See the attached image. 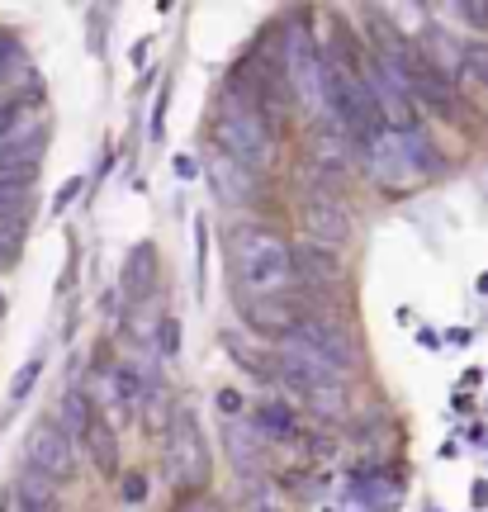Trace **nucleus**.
Instances as JSON below:
<instances>
[{"instance_id":"1","label":"nucleus","mask_w":488,"mask_h":512,"mask_svg":"<svg viewBox=\"0 0 488 512\" xmlns=\"http://www.w3.org/2000/svg\"><path fill=\"white\" fill-rule=\"evenodd\" d=\"M228 275L237 299H275L294 290V247L261 223H237L228 233Z\"/></svg>"},{"instance_id":"2","label":"nucleus","mask_w":488,"mask_h":512,"mask_svg":"<svg viewBox=\"0 0 488 512\" xmlns=\"http://www.w3.org/2000/svg\"><path fill=\"white\" fill-rule=\"evenodd\" d=\"M218 152L242 166H252V171H261V166L271 162L275 124L247 95H228L223 100V110H218Z\"/></svg>"},{"instance_id":"3","label":"nucleus","mask_w":488,"mask_h":512,"mask_svg":"<svg viewBox=\"0 0 488 512\" xmlns=\"http://www.w3.org/2000/svg\"><path fill=\"white\" fill-rule=\"evenodd\" d=\"M162 470L176 489H204L209 479V446L190 403H176L162 427Z\"/></svg>"},{"instance_id":"4","label":"nucleus","mask_w":488,"mask_h":512,"mask_svg":"<svg viewBox=\"0 0 488 512\" xmlns=\"http://www.w3.org/2000/svg\"><path fill=\"white\" fill-rule=\"evenodd\" d=\"M280 67H285V81H290L294 100L304 110H323V53L313 43V29L308 24H285V43H280Z\"/></svg>"},{"instance_id":"5","label":"nucleus","mask_w":488,"mask_h":512,"mask_svg":"<svg viewBox=\"0 0 488 512\" xmlns=\"http://www.w3.org/2000/svg\"><path fill=\"white\" fill-rule=\"evenodd\" d=\"M24 456H29V470H38L43 479H53L57 489L76 479V441L57 427V418H43L29 427Z\"/></svg>"},{"instance_id":"6","label":"nucleus","mask_w":488,"mask_h":512,"mask_svg":"<svg viewBox=\"0 0 488 512\" xmlns=\"http://www.w3.org/2000/svg\"><path fill=\"white\" fill-rule=\"evenodd\" d=\"M304 233L308 242H323V247H342L351 238V209L342 204V195H332L323 185H313L304 195Z\"/></svg>"},{"instance_id":"7","label":"nucleus","mask_w":488,"mask_h":512,"mask_svg":"<svg viewBox=\"0 0 488 512\" xmlns=\"http://www.w3.org/2000/svg\"><path fill=\"white\" fill-rule=\"evenodd\" d=\"M365 152V166H370V176L380 185H408L417 176L413 157H408V147H403V138L398 133H380L370 147H361Z\"/></svg>"},{"instance_id":"8","label":"nucleus","mask_w":488,"mask_h":512,"mask_svg":"<svg viewBox=\"0 0 488 512\" xmlns=\"http://www.w3.org/2000/svg\"><path fill=\"white\" fill-rule=\"evenodd\" d=\"M342 280V256L337 247H323V242H299L294 247V285H304V290H327V285H337Z\"/></svg>"},{"instance_id":"9","label":"nucleus","mask_w":488,"mask_h":512,"mask_svg":"<svg viewBox=\"0 0 488 512\" xmlns=\"http://www.w3.org/2000/svg\"><path fill=\"white\" fill-rule=\"evenodd\" d=\"M15 512H62V494H57L53 479H43L38 470H19L15 489H10V498H5Z\"/></svg>"},{"instance_id":"10","label":"nucleus","mask_w":488,"mask_h":512,"mask_svg":"<svg viewBox=\"0 0 488 512\" xmlns=\"http://www.w3.org/2000/svg\"><path fill=\"white\" fill-rule=\"evenodd\" d=\"M214 190H218V200L228 204V209H247L252 195H256V171L218 152L214 157Z\"/></svg>"},{"instance_id":"11","label":"nucleus","mask_w":488,"mask_h":512,"mask_svg":"<svg viewBox=\"0 0 488 512\" xmlns=\"http://www.w3.org/2000/svg\"><path fill=\"white\" fill-rule=\"evenodd\" d=\"M261 456H266V441L256 432V422H228V460H233L237 475L256 479L261 475Z\"/></svg>"},{"instance_id":"12","label":"nucleus","mask_w":488,"mask_h":512,"mask_svg":"<svg viewBox=\"0 0 488 512\" xmlns=\"http://www.w3.org/2000/svg\"><path fill=\"white\" fill-rule=\"evenodd\" d=\"M43 152H48V128L43 124L15 128V133L0 143V171H24V166H38Z\"/></svg>"},{"instance_id":"13","label":"nucleus","mask_w":488,"mask_h":512,"mask_svg":"<svg viewBox=\"0 0 488 512\" xmlns=\"http://www.w3.org/2000/svg\"><path fill=\"white\" fill-rule=\"evenodd\" d=\"M147 389H152L147 366H138V361H119V366H114V408H119V418H133V413L143 408Z\"/></svg>"},{"instance_id":"14","label":"nucleus","mask_w":488,"mask_h":512,"mask_svg":"<svg viewBox=\"0 0 488 512\" xmlns=\"http://www.w3.org/2000/svg\"><path fill=\"white\" fill-rule=\"evenodd\" d=\"M95 418H100V413H95V403H91V394H86V389H67V394H62V408H57V427H62V432H67L76 446L86 441V432H91Z\"/></svg>"},{"instance_id":"15","label":"nucleus","mask_w":488,"mask_h":512,"mask_svg":"<svg viewBox=\"0 0 488 512\" xmlns=\"http://www.w3.org/2000/svg\"><path fill=\"white\" fill-rule=\"evenodd\" d=\"M119 280H124L128 299H143L152 285H157V252H152V242H138L133 252H128L124 271H119Z\"/></svg>"},{"instance_id":"16","label":"nucleus","mask_w":488,"mask_h":512,"mask_svg":"<svg viewBox=\"0 0 488 512\" xmlns=\"http://www.w3.org/2000/svg\"><path fill=\"white\" fill-rule=\"evenodd\" d=\"M256 432L271 441H294L299 437V418H294V408L285 399H266L256 403Z\"/></svg>"},{"instance_id":"17","label":"nucleus","mask_w":488,"mask_h":512,"mask_svg":"<svg viewBox=\"0 0 488 512\" xmlns=\"http://www.w3.org/2000/svg\"><path fill=\"white\" fill-rule=\"evenodd\" d=\"M81 446L91 451L95 470H100L105 479L119 475V441H114V427H109L105 418H95V422H91V432H86V441H81Z\"/></svg>"},{"instance_id":"18","label":"nucleus","mask_w":488,"mask_h":512,"mask_svg":"<svg viewBox=\"0 0 488 512\" xmlns=\"http://www.w3.org/2000/svg\"><path fill=\"white\" fill-rule=\"evenodd\" d=\"M29 209H34V195H29V190H5V185H0V233L19 238V228L29 223Z\"/></svg>"},{"instance_id":"19","label":"nucleus","mask_w":488,"mask_h":512,"mask_svg":"<svg viewBox=\"0 0 488 512\" xmlns=\"http://www.w3.org/2000/svg\"><path fill=\"white\" fill-rule=\"evenodd\" d=\"M460 67H465V76H474L479 86L488 91V43H460Z\"/></svg>"},{"instance_id":"20","label":"nucleus","mask_w":488,"mask_h":512,"mask_svg":"<svg viewBox=\"0 0 488 512\" xmlns=\"http://www.w3.org/2000/svg\"><path fill=\"white\" fill-rule=\"evenodd\" d=\"M38 370H43V356H29V361L19 366L15 384H10V403H24V399H29V389H34V380H38Z\"/></svg>"},{"instance_id":"21","label":"nucleus","mask_w":488,"mask_h":512,"mask_svg":"<svg viewBox=\"0 0 488 512\" xmlns=\"http://www.w3.org/2000/svg\"><path fill=\"white\" fill-rule=\"evenodd\" d=\"M247 512H285V508H280V498L271 494V484H252V489H247Z\"/></svg>"},{"instance_id":"22","label":"nucleus","mask_w":488,"mask_h":512,"mask_svg":"<svg viewBox=\"0 0 488 512\" xmlns=\"http://www.w3.org/2000/svg\"><path fill=\"white\" fill-rule=\"evenodd\" d=\"M455 19H465L470 29H488V5H474V0H460V5H451Z\"/></svg>"},{"instance_id":"23","label":"nucleus","mask_w":488,"mask_h":512,"mask_svg":"<svg viewBox=\"0 0 488 512\" xmlns=\"http://www.w3.org/2000/svg\"><path fill=\"white\" fill-rule=\"evenodd\" d=\"M19 114H24V105H19V100H5V105H0V143H5V138L19 128Z\"/></svg>"},{"instance_id":"24","label":"nucleus","mask_w":488,"mask_h":512,"mask_svg":"<svg viewBox=\"0 0 488 512\" xmlns=\"http://www.w3.org/2000/svg\"><path fill=\"white\" fill-rule=\"evenodd\" d=\"M176 351H181V323H176V318H166L162 323V356L171 361Z\"/></svg>"},{"instance_id":"25","label":"nucleus","mask_w":488,"mask_h":512,"mask_svg":"<svg viewBox=\"0 0 488 512\" xmlns=\"http://www.w3.org/2000/svg\"><path fill=\"white\" fill-rule=\"evenodd\" d=\"M218 408H223V418H228V422H237V418H242V394L223 389V394H218Z\"/></svg>"},{"instance_id":"26","label":"nucleus","mask_w":488,"mask_h":512,"mask_svg":"<svg viewBox=\"0 0 488 512\" xmlns=\"http://www.w3.org/2000/svg\"><path fill=\"white\" fill-rule=\"evenodd\" d=\"M15 261H19V238L0 233V271H5V266H15Z\"/></svg>"},{"instance_id":"27","label":"nucleus","mask_w":488,"mask_h":512,"mask_svg":"<svg viewBox=\"0 0 488 512\" xmlns=\"http://www.w3.org/2000/svg\"><path fill=\"white\" fill-rule=\"evenodd\" d=\"M143 494H147L143 475H128V479H124V498H128V503H143Z\"/></svg>"},{"instance_id":"28","label":"nucleus","mask_w":488,"mask_h":512,"mask_svg":"<svg viewBox=\"0 0 488 512\" xmlns=\"http://www.w3.org/2000/svg\"><path fill=\"white\" fill-rule=\"evenodd\" d=\"M15 67V43H10V34H0V76Z\"/></svg>"},{"instance_id":"29","label":"nucleus","mask_w":488,"mask_h":512,"mask_svg":"<svg viewBox=\"0 0 488 512\" xmlns=\"http://www.w3.org/2000/svg\"><path fill=\"white\" fill-rule=\"evenodd\" d=\"M176 171H181L185 181H190V176H195V162H190V157H176Z\"/></svg>"},{"instance_id":"30","label":"nucleus","mask_w":488,"mask_h":512,"mask_svg":"<svg viewBox=\"0 0 488 512\" xmlns=\"http://www.w3.org/2000/svg\"><path fill=\"white\" fill-rule=\"evenodd\" d=\"M185 512H218L214 503H199V508H185Z\"/></svg>"},{"instance_id":"31","label":"nucleus","mask_w":488,"mask_h":512,"mask_svg":"<svg viewBox=\"0 0 488 512\" xmlns=\"http://www.w3.org/2000/svg\"><path fill=\"white\" fill-rule=\"evenodd\" d=\"M479 290H484V294H488V275H484V280H479Z\"/></svg>"},{"instance_id":"32","label":"nucleus","mask_w":488,"mask_h":512,"mask_svg":"<svg viewBox=\"0 0 488 512\" xmlns=\"http://www.w3.org/2000/svg\"><path fill=\"white\" fill-rule=\"evenodd\" d=\"M0 313H5V299H0Z\"/></svg>"}]
</instances>
